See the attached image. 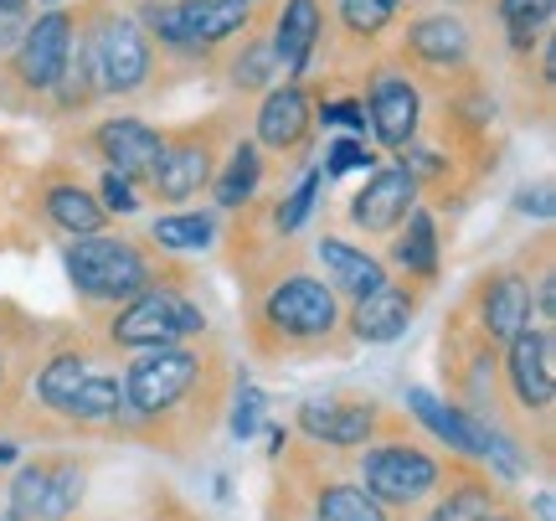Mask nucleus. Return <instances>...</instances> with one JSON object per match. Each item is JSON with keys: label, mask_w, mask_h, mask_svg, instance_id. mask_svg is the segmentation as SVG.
Instances as JSON below:
<instances>
[{"label": "nucleus", "mask_w": 556, "mask_h": 521, "mask_svg": "<svg viewBox=\"0 0 556 521\" xmlns=\"http://www.w3.org/2000/svg\"><path fill=\"white\" fill-rule=\"evenodd\" d=\"M242 336L258 361H309L336 357L351 346L345 300L325 284L319 269L304 263L294 243L242 269Z\"/></svg>", "instance_id": "obj_1"}, {"label": "nucleus", "mask_w": 556, "mask_h": 521, "mask_svg": "<svg viewBox=\"0 0 556 521\" xmlns=\"http://www.w3.org/2000/svg\"><path fill=\"white\" fill-rule=\"evenodd\" d=\"M222 372H227V357L217 346H150V351H135V361L124 367V408L135 423H165L176 419L180 408H217L222 402Z\"/></svg>", "instance_id": "obj_2"}, {"label": "nucleus", "mask_w": 556, "mask_h": 521, "mask_svg": "<svg viewBox=\"0 0 556 521\" xmlns=\"http://www.w3.org/2000/svg\"><path fill=\"white\" fill-rule=\"evenodd\" d=\"M62 263H67V284L78 289V300L88 310L99 305H124L144 295L150 284L176 280L180 269L165 253H160L150 238H135V233H93V238H73L62 248Z\"/></svg>", "instance_id": "obj_3"}, {"label": "nucleus", "mask_w": 556, "mask_h": 521, "mask_svg": "<svg viewBox=\"0 0 556 521\" xmlns=\"http://www.w3.org/2000/svg\"><path fill=\"white\" fill-rule=\"evenodd\" d=\"M206 336V305L191 295V274L150 284L144 295L114 305L103 321V342L114 351H150V346H176Z\"/></svg>", "instance_id": "obj_4"}, {"label": "nucleus", "mask_w": 556, "mask_h": 521, "mask_svg": "<svg viewBox=\"0 0 556 521\" xmlns=\"http://www.w3.org/2000/svg\"><path fill=\"white\" fill-rule=\"evenodd\" d=\"M78 41H83V52H88L99 94H135L139 83L155 73L150 41L139 32V21L124 16V11H99Z\"/></svg>", "instance_id": "obj_5"}, {"label": "nucleus", "mask_w": 556, "mask_h": 521, "mask_svg": "<svg viewBox=\"0 0 556 521\" xmlns=\"http://www.w3.org/2000/svg\"><path fill=\"white\" fill-rule=\"evenodd\" d=\"M356 470H361V491L377 496L381 506H417L428 491L443 485V455L422 449L417 439L371 444Z\"/></svg>", "instance_id": "obj_6"}, {"label": "nucleus", "mask_w": 556, "mask_h": 521, "mask_svg": "<svg viewBox=\"0 0 556 521\" xmlns=\"http://www.w3.org/2000/svg\"><path fill=\"white\" fill-rule=\"evenodd\" d=\"M217 165H222L217 129L191 124V129H176V135L160 140V161H155V171H150L144 186H150L155 207H191V201L212 186Z\"/></svg>", "instance_id": "obj_7"}, {"label": "nucleus", "mask_w": 556, "mask_h": 521, "mask_svg": "<svg viewBox=\"0 0 556 521\" xmlns=\"http://www.w3.org/2000/svg\"><path fill=\"white\" fill-rule=\"evenodd\" d=\"M458 310L490 336L495 346H505L510 336H520L526 325H536V300H531V274L520 263H500L484 269L469 295L458 300Z\"/></svg>", "instance_id": "obj_8"}, {"label": "nucleus", "mask_w": 556, "mask_h": 521, "mask_svg": "<svg viewBox=\"0 0 556 521\" xmlns=\"http://www.w3.org/2000/svg\"><path fill=\"white\" fill-rule=\"evenodd\" d=\"M88 470L67 455L26 460L11 481V521H67L83 501Z\"/></svg>", "instance_id": "obj_9"}, {"label": "nucleus", "mask_w": 556, "mask_h": 521, "mask_svg": "<svg viewBox=\"0 0 556 521\" xmlns=\"http://www.w3.org/2000/svg\"><path fill=\"white\" fill-rule=\"evenodd\" d=\"M73 41H78V21L67 16V11H58V5H47L26 32H21L16 41V58H11V73H16V83L26 88V94H52L62 78V67H67V58H73Z\"/></svg>", "instance_id": "obj_10"}, {"label": "nucleus", "mask_w": 556, "mask_h": 521, "mask_svg": "<svg viewBox=\"0 0 556 521\" xmlns=\"http://www.w3.org/2000/svg\"><path fill=\"white\" fill-rule=\"evenodd\" d=\"M505 387L520 413H552L556 402V331L526 325L505 342Z\"/></svg>", "instance_id": "obj_11"}, {"label": "nucleus", "mask_w": 556, "mask_h": 521, "mask_svg": "<svg viewBox=\"0 0 556 521\" xmlns=\"http://www.w3.org/2000/svg\"><path fill=\"white\" fill-rule=\"evenodd\" d=\"M428 300V289L413 280H387L381 289L361 295L356 305H345V336L356 346H392L413 331L417 310Z\"/></svg>", "instance_id": "obj_12"}, {"label": "nucleus", "mask_w": 556, "mask_h": 521, "mask_svg": "<svg viewBox=\"0 0 556 521\" xmlns=\"http://www.w3.org/2000/svg\"><path fill=\"white\" fill-rule=\"evenodd\" d=\"M413 207H422L417 181L407 176L402 165H381V171H371V176H366V186H361L356 197H351V227H356L361 238L387 243L402 222H407V212H413Z\"/></svg>", "instance_id": "obj_13"}, {"label": "nucleus", "mask_w": 556, "mask_h": 521, "mask_svg": "<svg viewBox=\"0 0 556 521\" xmlns=\"http://www.w3.org/2000/svg\"><path fill=\"white\" fill-rule=\"evenodd\" d=\"M381 423H387L381 402L366 398H309L299 408V429L330 449H366L381 434Z\"/></svg>", "instance_id": "obj_14"}, {"label": "nucleus", "mask_w": 556, "mask_h": 521, "mask_svg": "<svg viewBox=\"0 0 556 521\" xmlns=\"http://www.w3.org/2000/svg\"><path fill=\"white\" fill-rule=\"evenodd\" d=\"M366 124L387 150H407L417 140V120H422V94L407 73H377L366 88Z\"/></svg>", "instance_id": "obj_15"}, {"label": "nucleus", "mask_w": 556, "mask_h": 521, "mask_svg": "<svg viewBox=\"0 0 556 521\" xmlns=\"http://www.w3.org/2000/svg\"><path fill=\"white\" fill-rule=\"evenodd\" d=\"M309 129H315V103L299 83H278L268 88L258 103V124H253V140L274 156H299L309 145Z\"/></svg>", "instance_id": "obj_16"}, {"label": "nucleus", "mask_w": 556, "mask_h": 521, "mask_svg": "<svg viewBox=\"0 0 556 521\" xmlns=\"http://www.w3.org/2000/svg\"><path fill=\"white\" fill-rule=\"evenodd\" d=\"M315 259H319L325 284H330L345 305H356L361 295H371V289H381V284L392 280V269H387L371 248H361V243H351V238H336V233H325V238L315 243Z\"/></svg>", "instance_id": "obj_17"}, {"label": "nucleus", "mask_w": 556, "mask_h": 521, "mask_svg": "<svg viewBox=\"0 0 556 521\" xmlns=\"http://www.w3.org/2000/svg\"><path fill=\"white\" fill-rule=\"evenodd\" d=\"M160 140L165 135L144 120H103L93 129V150H99L103 171H119L129 181H150V171L160 161Z\"/></svg>", "instance_id": "obj_18"}, {"label": "nucleus", "mask_w": 556, "mask_h": 521, "mask_svg": "<svg viewBox=\"0 0 556 521\" xmlns=\"http://www.w3.org/2000/svg\"><path fill=\"white\" fill-rule=\"evenodd\" d=\"M407 408H413V419L433 434L438 444H448L458 460H484V449H490V423L475 419V413H464L458 402H438L433 393H422V387H407Z\"/></svg>", "instance_id": "obj_19"}, {"label": "nucleus", "mask_w": 556, "mask_h": 521, "mask_svg": "<svg viewBox=\"0 0 556 521\" xmlns=\"http://www.w3.org/2000/svg\"><path fill=\"white\" fill-rule=\"evenodd\" d=\"M407 58L422 67H438V73H454L475 58V37L454 11H433V16H417L407 26Z\"/></svg>", "instance_id": "obj_20"}, {"label": "nucleus", "mask_w": 556, "mask_h": 521, "mask_svg": "<svg viewBox=\"0 0 556 521\" xmlns=\"http://www.w3.org/2000/svg\"><path fill=\"white\" fill-rule=\"evenodd\" d=\"M41 212H47V222H52L58 233H67V238H93V233H109V227H114V218L103 212V201L93 197V186H83V181H73V176H47V186H41Z\"/></svg>", "instance_id": "obj_21"}, {"label": "nucleus", "mask_w": 556, "mask_h": 521, "mask_svg": "<svg viewBox=\"0 0 556 521\" xmlns=\"http://www.w3.org/2000/svg\"><path fill=\"white\" fill-rule=\"evenodd\" d=\"M387 243H392V263H397L402 280L433 289L438 274H443V238H438V218H433V212H428V207H413V212H407V222H402Z\"/></svg>", "instance_id": "obj_22"}, {"label": "nucleus", "mask_w": 556, "mask_h": 521, "mask_svg": "<svg viewBox=\"0 0 556 521\" xmlns=\"http://www.w3.org/2000/svg\"><path fill=\"white\" fill-rule=\"evenodd\" d=\"M319 32H325L319 0H289L274 21V37H268V47H274V58H278V73H294L299 78L309 67V58H315Z\"/></svg>", "instance_id": "obj_23"}, {"label": "nucleus", "mask_w": 556, "mask_h": 521, "mask_svg": "<svg viewBox=\"0 0 556 521\" xmlns=\"http://www.w3.org/2000/svg\"><path fill=\"white\" fill-rule=\"evenodd\" d=\"M144 238L155 243L160 253H201L222 238V212L217 207H165Z\"/></svg>", "instance_id": "obj_24"}, {"label": "nucleus", "mask_w": 556, "mask_h": 521, "mask_svg": "<svg viewBox=\"0 0 556 521\" xmlns=\"http://www.w3.org/2000/svg\"><path fill=\"white\" fill-rule=\"evenodd\" d=\"M206 191H212V207H217V212H242L248 201H258V191H263V156H258V145H253V140L232 145Z\"/></svg>", "instance_id": "obj_25"}, {"label": "nucleus", "mask_w": 556, "mask_h": 521, "mask_svg": "<svg viewBox=\"0 0 556 521\" xmlns=\"http://www.w3.org/2000/svg\"><path fill=\"white\" fill-rule=\"evenodd\" d=\"M62 419L78 423V429H119L129 423V408H124V382L109 377V372H88L78 382L73 402L62 408Z\"/></svg>", "instance_id": "obj_26"}, {"label": "nucleus", "mask_w": 556, "mask_h": 521, "mask_svg": "<svg viewBox=\"0 0 556 521\" xmlns=\"http://www.w3.org/2000/svg\"><path fill=\"white\" fill-rule=\"evenodd\" d=\"M443 481H448V491L438 496V506L422 521H479L484 511H495L500 506L490 475H479V470H469V464H448Z\"/></svg>", "instance_id": "obj_27"}, {"label": "nucleus", "mask_w": 556, "mask_h": 521, "mask_svg": "<svg viewBox=\"0 0 556 521\" xmlns=\"http://www.w3.org/2000/svg\"><path fill=\"white\" fill-rule=\"evenodd\" d=\"M88 372H93V367H88V351H83V346H73V342L52 346V351L37 361V382H31V387H37V402L62 419V408L73 402V393H78V382L88 377Z\"/></svg>", "instance_id": "obj_28"}, {"label": "nucleus", "mask_w": 556, "mask_h": 521, "mask_svg": "<svg viewBox=\"0 0 556 521\" xmlns=\"http://www.w3.org/2000/svg\"><path fill=\"white\" fill-rule=\"evenodd\" d=\"M176 11H180V26H186L191 47H212V41L238 37L242 26L253 21L248 0H176Z\"/></svg>", "instance_id": "obj_29"}, {"label": "nucleus", "mask_w": 556, "mask_h": 521, "mask_svg": "<svg viewBox=\"0 0 556 521\" xmlns=\"http://www.w3.org/2000/svg\"><path fill=\"white\" fill-rule=\"evenodd\" d=\"M319 181H325V176H319V165H315V171H304V176H299L294 186H289V191H283L278 201H268V233H274L278 243H294V238H299V227L315 218Z\"/></svg>", "instance_id": "obj_30"}, {"label": "nucleus", "mask_w": 556, "mask_h": 521, "mask_svg": "<svg viewBox=\"0 0 556 521\" xmlns=\"http://www.w3.org/2000/svg\"><path fill=\"white\" fill-rule=\"evenodd\" d=\"M41 351V325L11 310V300H0V402L16 387V361Z\"/></svg>", "instance_id": "obj_31"}, {"label": "nucleus", "mask_w": 556, "mask_h": 521, "mask_svg": "<svg viewBox=\"0 0 556 521\" xmlns=\"http://www.w3.org/2000/svg\"><path fill=\"white\" fill-rule=\"evenodd\" d=\"M315 521H387V506L351 481L315 485Z\"/></svg>", "instance_id": "obj_32"}, {"label": "nucleus", "mask_w": 556, "mask_h": 521, "mask_svg": "<svg viewBox=\"0 0 556 521\" xmlns=\"http://www.w3.org/2000/svg\"><path fill=\"white\" fill-rule=\"evenodd\" d=\"M552 16H556V0H500V26L510 32L520 52H531L536 37L552 32Z\"/></svg>", "instance_id": "obj_33"}, {"label": "nucleus", "mask_w": 556, "mask_h": 521, "mask_svg": "<svg viewBox=\"0 0 556 521\" xmlns=\"http://www.w3.org/2000/svg\"><path fill=\"white\" fill-rule=\"evenodd\" d=\"M135 21H139V32H150V37H155L160 47H170V52H201V47H191L186 26H180L176 0H144L135 11Z\"/></svg>", "instance_id": "obj_34"}, {"label": "nucleus", "mask_w": 556, "mask_h": 521, "mask_svg": "<svg viewBox=\"0 0 556 521\" xmlns=\"http://www.w3.org/2000/svg\"><path fill=\"white\" fill-rule=\"evenodd\" d=\"M397 16H402V0H340V26L366 41H377Z\"/></svg>", "instance_id": "obj_35"}, {"label": "nucleus", "mask_w": 556, "mask_h": 521, "mask_svg": "<svg viewBox=\"0 0 556 521\" xmlns=\"http://www.w3.org/2000/svg\"><path fill=\"white\" fill-rule=\"evenodd\" d=\"M356 171H377V156H371V150H366V140H356V135H336V140H330V150H325L319 176H325V181H345V176H356Z\"/></svg>", "instance_id": "obj_36"}, {"label": "nucleus", "mask_w": 556, "mask_h": 521, "mask_svg": "<svg viewBox=\"0 0 556 521\" xmlns=\"http://www.w3.org/2000/svg\"><path fill=\"white\" fill-rule=\"evenodd\" d=\"M274 73H278V58H274L268 41H253V47L232 62V83H238V88H263Z\"/></svg>", "instance_id": "obj_37"}, {"label": "nucleus", "mask_w": 556, "mask_h": 521, "mask_svg": "<svg viewBox=\"0 0 556 521\" xmlns=\"http://www.w3.org/2000/svg\"><path fill=\"white\" fill-rule=\"evenodd\" d=\"M93 197L103 201V212H109V218H114V212H119V218L139 212V186L129 176H119V171H103L99 186H93Z\"/></svg>", "instance_id": "obj_38"}, {"label": "nucleus", "mask_w": 556, "mask_h": 521, "mask_svg": "<svg viewBox=\"0 0 556 521\" xmlns=\"http://www.w3.org/2000/svg\"><path fill=\"white\" fill-rule=\"evenodd\" d=\"M319 124H330V129H345V135L366 140V103H361V99L319 103Z\"/></svg>", "instance_id": "obj_39"}, {"label": "nucleus", "mask_w": 556, "mask_h": 521, "mask_svg": "<svg viewBox=\"0 0 556 521\" xmlns=\"http://www.w3.org/2000/svg\"><path fill=\"white\" fill-rule=\"evenodd\" d=\"M31 26V0H0V52H11Z\"/></svg>", "instance_id": "obj_40"}, {"label": "nucleus", "mask_w": 556, "mask_h": 521, "mask_svg": "<svg viewBox=\"0 0 556 521\" xmlns=\"http://www.w3.org/2000/svg\"><path fill=\"white\" fill-rule=\"evenodd\" d=\"M258 419H263V393L258 387H242L238 413H232V434H238V439H253V434H258Z\"/></svg>", "instance_id": "obj_41"}, {"label": "nucleus", "mask_w": 556, "mask_h": 521, "mask_svg": "<svg viewBox=\"0 0 556 521\" xmlns=\"http://www.w3.org/2000/svg\"><path fill=\"white\" fill-rule=\"evenodd\" d=\"M479 521H526L520 511H510V506H495V511H484Z\"/></svg>", "instance_id": "obj_42"}, {"label": "nucleus", "mask_w": 556, "mask_h": 521, "mask_svg": "<svg viewBox=\"0 0 556 521\" xmlns=\"http://www.w3.org/2000/svg\"><path fill=\"white\" fill-rule=\"evenodd\" d=\"M536 521H552V491H541L536 496Z\"/></svg>", "instance_id": "obj_43"}, {"label": "nucleus", "mask_w": 556, "mask_h": 521, "mask_svg": "<svg viewBox=\"0 0 556 521\" xmlns=\"http://www.w3.org/2000/svg\"><path fill=\"white\" fill-rule=\"evenodd\" d=\"M5 460H11V449H5V444H0V464H5Z\"/></svg>", "instance_id": "obj_44"}, {"label": "nucleus", "mask_w": 556, "mask_h": 521, "mask_svg": "<svg viewBox=\"0 0 556 521\" xmlns=\"http://www.w3.org/2000/svg\"><path fill=\"white\" fill-rule=\"evenodd\" d=\"M41 5H58V0H41Z\"/></svg>", "instance_id": "obj_45"}, {"label": "nucleus", "mask_w": 556, "mask_h": 521, "mask_svg": "<svg viewBox=\"0 0 556 521\" xmlns=\"http://www.w3.org/2000/svg\"><path fill=\"white\" fill-rule=\"evenodd\" d=\"M248 5H253V0H248Z\"/></svg>", "instance_id": "obj_46"}]
</instances>
